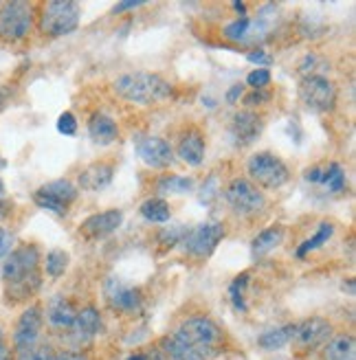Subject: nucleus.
Segmentation results:
<instances>
[{
	"label": "nucleus",
	"mask_w": 356,
	"mask_h": 360,
	"mask_svg": "<svg viewBox=\"0 0 356 360\" xmlns=\"http://www.w3.org/2000/svg\"><path fill=\"white\" fill-rule=\"evenodd\" d=\"M281 242H284V229L271 226V229H264L262 233H258L251 244V250L255 257H264V255H269L271 250H275Z\"/></svg>",
	"instance_id": "24"
},
{
	"label": "nucleus",
	"mask_w": 356,
	"mask_h": 360,
	"mask_svg": "<svg viewBox=\"0 0 356 360\" xmlns=\"http://www.w3.org/2000/svg\"><path fill=\"white\" fill-rule=\"evenodd\" d=\"M205 150L207 148H205L203 134L198 130H191L181 139V143H178V158L191 167H198L205 160Z\"/></svg>",
	"instance_id": "21"
},
{
	"label": "nucleus",
	"mask_w": 356,
	"mask_h": 360,
	"mask_svg": "<svg viewBox=\"0 0 356 360\" xmlns=\"http://www.w3.org/2000/svg\"><path fill=\"white\" fill-rule=\"evenodd\" d=\"M178 340H183L187 347H191L196 354H201L205 360L211 356H216L222 345V330L218 328V323H213L207 316H191L185 323H181V328L174 332Z\"/></svg>",
	"instance_id": "3"
},
{
	"label": "nucleus",
	"mask_w": 356,
	"mask_h": 360,
	"mask_svg": "<svg viewBox=\"0 0 356 360\" xmlns=\"http://www.w3.org/2000/svg\"><path fill=\"white\" fill-rule=\"evenodd\" d=\"M103 297H106V303L110 305V310L119 314H139L144 310V295H141V290L132 283L123 281L121 277L110 275L106 279Z\"/></svg>",
	"instance_id": "9"
},
{
	"label": "nucleus",
	"mask_w": 356,
	"mask_h": 360,
	"mask_svg": "<svg viewBox=\"0 0 356 360\" xmlns=\"http://www.w3.org/2000/svg\"><path fill=\"white\" fill-rule=\"evenodd\" d=\"M53 360H91V358L82 352H62V354L53 356Z\"/></svg>",
	"instance_id": "45"
},
{
	"label": "nucleus",
	"mask_w": 356,
	"mask_h": 360,
	"mask_svg": "<svg viewBox=\"0 0 356 360\" xmlns=\"http://www.w3.org/2000/svg\"><path fill=\"white\" fill-rule=\"evenodd\" d=\"M141 5H146L144 0H126V3L115 5L113 13H123V11H128V9H136V7H141Z\"/></svg>",
	"instance_id": "44"
},
{
	"label": "nucleus",
	"mask_w": 356,
	"mask_h": 360,
	"mask_svg": "<svg viewBox=\"0 0 356 360\" xmlns=\"http://www.w3.org/2000/svg\"><path fill=\"white\" fill-rule=\"evenodd\" d=\"M336 86L324 77H304L299 84V99L312 112H330L336 105Z\"/></svg>",
	"instance_id": "11"
},
{
	"label": "nucleus",
	"mask_w": 356,
	"mask_h": 360,
	"mask_svg": "<svg viewBox=\"0 0 356 360\" xmlns=\"http://www.w3.org/2000/svg\"><path fill=\"white\" fill-rule=\"evenodd\" d=\"M75 316H77V308L64 295L53 297L46 305V321L53 330H70Z\"/></svg>",
	"instance_id": "18"
},
{
	"label": "nucleus",
	"mask_w": 356,
	"mask_h": 360,
	"mask_svg": "<svg viewBox=\"0 0 356 360\" xmlns=\"http://www.w3.org/2000/svg\"><path fill=\"white\" fill-rule=\"evenodd\" d=\"M3 281L5 295L11 303H20L31 299L40 290V250L33 244H25L11 250L3 259Z\"/></svg>",
	"instance_id": "1"
},
{
	"label": "nucleus",
	"mask_w": 356,
	"mask_h": 360,
	"mask_svg": "<svg viewBox=\"0 0 356 360\" xmlns=\"http://www.w3.org/2000/svg\"><path fill=\"white\" fill-rule=\"evenodd\" d=\"M7 167V160L5 158H0V169H5Z\"/></svg>",
	"instance_id": "50"
},
{
	"label": "nucleus",
	"mask_w": 356,
	"mask_h": 360,
	"mask_svg": "<svg viewBox=\"0 0 356 360\" xmlns=\"http://www.w3.org/2000/svg\"><path fill=\"white\" fill-rule=\"evenodd\" d=\"M322 174H324L322 167H310L306 172V180H308V183H314V185H322Z\"/></svg>",
	"instance_id": "46"
},
{
	"label": "nucleus",
	"mask_w": 356,
	"mask_h": 360,
	"mask_svg": "<svg viewBox=\"0 0 356 360\" xmlns=\"http://www.w3.org/2000/svg\"><path fill=\"white\" fill-rule=\"evenodd\" d=\"M88 134H91L93 143H97V146H110V143L119 139V125L115 123L113 117L95 112L91 121H88Z\"/></svg>",
	"instance_id": "20"
},
{
	"label": "nucleus",
	"mask_w": 356,
	"mask_h": 360,
	"mask_svg": "<svg viewBox=\"0 0 356 360\" xmlns=\"http://www.w3.org/2000/svg\"><path fill=\"white\" fill-rule=\"evenodd\" d=\"M322 185H326L332 193H339L345 189L348 180H345V172L339 163H330L324 174H322Z\"/></svg>",
	"instance_id": "30"
},
{
	"label": "nucleus",
	"mask_w": 356,
	"mask_h": 360,
	"mask_svg": "<svg viewBox=\"0 0 356 360\" xmlns=\"http://www.w3.org/2000/svg\"><path fill=\"white\" fill-rule=\"evenodd\" d=\"M3 343H7V340H5V334H3V330H0V345H3Z\"/></svg>",
	"instance_id": "51"
},
{
	"label": "nucleus",
	"mask_w": 356,
	"mask_h": 360,
	"mask_svg": "<svg viewBox=\"0 0 356 360\" xmlns=\"http://www.w3.org/2000/svg\"><path fill=\"white\" fill-rule=\"evenodd\" d=\"M11 246H13V236L7 229H0V259H5L11 253Z\"/></svg>",
	"instance_id": "40"
},
{
	"label": "nucleus",
	"mask_w": 356,
	"mask_h": 360,
	"mask_svg": "<svg viewBox=\"0 0 356 360\" xmlns=\"http://www.w3.org/2000/svg\"><path fill=\"white\" fill-rule=\"evenodd\" d=\"M246 285H248V273H242L234 283L229 285V299L238 312H246V295H244Z\"/></svg>",
	"instance_id": "32"
},
{
	"label": "nucleus",
	"mask_w": 356,
	"mask_h": 360,
	"mask_svg": "<svg viewBox=\"0 0 356 360\" xmlns=\"http://www.w3.org/2000/svg\"><path fill=\"white\" fill-rule=\"evenodd\" d=\"M234 9L240 13V18H246V5L244 3H234Z\"/></svg>",
	"instance_id": "49"
},
{
	"label": "nucleus",
	"mask_w": 356,
	"mask_h": 360,
	"mask_svg": "<svg viewBox=\"0 0 356 360\" xmlns=\"http://www.w3.org/2000/svg\"><path fill=\"white\" fill-rule=\"evenodd\" d=\"M128 360H163L158 349H148V352H136Z\"/></svg>",
	"instance_id": "43"
},
{
	"label": "nucleus",
	"mask_w": 356,
	"mask_h": 360,
	"mask_svg": "<svg viewBox=\"0 0 356 360\" xmlns=\"http://www.w3.org/2000/svg\"><path fill=\"white\" fill-rule=\"evenodd\" d=\"M293 334H295V323L284 328H273L258 338V345L266 352H277L281 347H286L288 343H293Z\"/></svg>",
	"instance_id": "23"
},
{
	"label": "nucleus",
	"mask_w": 356,
	"mask_h": 360,
	"mask_svg": "<svg viewBox=\"0 0 356 360\" xmlns=\"http://www.w3.org/2000/svg\"><path fill=\"white\" fill-rule=\"evenodd\" d=\"M77 200V187L70 180H51L33 193V202L44 211L56 215H66L68 207Z\"/></svg>",
	"instance_id": "10"
},
{
	"label": "nucleus",
	"mask_w": 356,
	"mask_h": 360,
	"mask_svg": "<svg viewBox=\"0 0 356 360\" xmlns=\"http://www.w3.org/2000/svg\"><path fill=\"white\" fill-rule=\"evenodd\" d=\"M185 233H187V226H170V229H163L161 236H158V242H161L163 248H174L176 244L183 242Z\"/></svg>",
	"instance_id": "34"
},
{
	"label": "nucleus",
	"mask_w": 356,
	"mask_h": 360,
	"mask_svg": "<svg viewBox=\"0 0 356 360\" xmlns=\"http://www.w3.org/2000/svg\"><path fill=\"white\" fill-rule=\"evenodd\" d=\"M58 132L64 136H75L77 134V119L73 112H62L58 117Z\"/></svg>",
	"instance_id": "37"
},
{
	"label": "nucleus",
	"mask_w": 356,
	"mask_h": 360,
	"mask_svg": "<svg viewBox=\"0 0 356 360\" xmlns=\"http://www.w3.org/2000/svg\"><path fill=\"white\" fill-rule=\"evenodd\" d=\"M264 130V119L253 110L236 112L229 123V136L234 141L236 148H248L260 139Z\"/></svg>",
	"instance_id": "14"
},
{
	"label": "nucleus",
	"mask_w": 356,
	"mask_h": 360,
	"mask_svg": "<svg viewBox=\"0 0 356 360\" xmlns=\"http://www.w3.org/2000/svg\"><path fill=\"white\" fill-rule=\"evenodd\" d=\"M80 5L73 0H51L40 13V31L49 38H64L80 27Z\"/></svg>",
	"instance_id": "4"
},
{
	"label": "nucleus",
	"mask_w": 356,
	"mask_h": 360,
	"mask_svg": "<svg viewBox=\"0 0 356 360\" xmlns=\"http://www.w3.org/2000/svg\"><path fill=\"white\" fill-rule=\"evenodd\" d=\"M324 360H356L354 336L339 334V336L330 338L324 345Z\"/></svg>",
	"instance_id": "22"
},
{
	"label": "nucleus",
	"mask_w": 356,
	"mask_h": 360,
	"mask_svg": "<svg viewBox=\"0 0 356 360\" xmlns=\"http://www.w3.org/2000/svg\"><path fill=\"white\" fill-rule=\"evenodd\" d=\"M113 90L126 101L139 105L161 103L174 95V86L156 73H126L113 82Z\"/></svg>",
	"instance_id": "2"
},
{
	"label": "nucleus",
	"mask_w": 356,
	"mask_h": 360,
	"mask_svg": "<svg viewBox=\"0 0 356 360\" xmlns=\"http://www.w3.org/2000/svg\"><path fill=\"white\" fill-rule=\"evenodd\" d=\"M42 326H44V312L42 305L33 303L20 314L13 330V349L20 354L25 349H31L33 345L40 343V334H42Z\"/></svg>",
	"instance_id": "12"
},
{
	"label": "nucleus",
	"mask_w": 356,
	"mask_h": 360,
	"mask_svg": "<svg viewBox=\"0 0 356 360\" xmlns=\"http://www.w3.org/2000/svg\"><path fill=\"white\" fill-rule=\"evenodd\" d=\"M115 165L113 163H93L80 174V187L86 191H101L113 185Z\"/></svg>",
	"instance_id": "19"
},
{
	"label": "nucleus",
	"mask_w": 356,
	"mask_h": 360,
	"mask_svg": "<svg viewBox=\"0 0 356 360\" xmlns=\"http://www.w3.org/2000/svg\"><path fill=\"white\" fill-rule=\"evenodd\" d=\"M332 233H334V226H332L330 222H322V224H319V229H317L314 236L308 238L304 244H301V246L297 248V257L301 259V257H306L308 253H312V250L322 248V246L332 238Z\"/></svg>",
	"instance_id": "27"
},
{
	"label": "nucleus",
	"mask_w": 356,
	"mask_h": 360,
	"mask_svg": "<svg viewBox=\"0 0 356 360\" xmlns=\"http://www.w3.org/2000/svg\"><path fill=\"white\" fill-rule=\"evenodd\" d=\"M53 356H56V352L51 349V345L38 343V345H33L31 349L20 352V358H18V360H53Z\"/></svg>",
	"instance_id": "35"
},
{
	"label": "nucleus",
	"mask_w": 356,
	"mask_h": 360,
	"mask_svg": "<svg viewBox=\"0 0 356 360\" xmlns=\"http://www.w3.org/2000/svg\"><path fill=\"white\" fill-rule=\"evenodd\" d=\"M9 99H11V88L9 86H0V112L7 108Z\"/></svg>",
	"instance_id": "47"
},
{
	"label": "nucleus",
	"mask_w": 356,
	"mask_h": 360,
	"mask_svg": "<svg viewBox=\"0 0 356 360\" xmlns=\"http://www.w3.org/2000/svg\"><path fill=\"white\" fill-rule=\"evenodd\" d=\"M33 29V7L29 3H5L0 9V40L20 42Z\"/></svg>",
	"instance_id": "6"
},
{
	"label": "nucleus",
	"mask_w": 356,
	"mask_h": 360,
	"mask_svg": "<svg viewBox=\"0 0 356 360\" xmlns=\"http://www.w3.org/2000/svg\"><path fill=\"white\" fill-rule=\"evenodd\" d=\"M156 189L163 193H189L193 189V178L189 176H163L158 178Z\"/></svg>",
	"instance_id": "29"
},
{
	"label": "nucleus",
	"mask_w": 356,
	"mask_h": 360,
	"mask_svg": "<svg viewBox=\"0 0 356 360\" xmlns=\"http://www.w3.org/2000/svg\"><path fill=\"white\" fill-rule=\"evenodd\" d=\"M279 360H284V358H279Z\"/></svg>",
	"instance_id": "53"
},
{
	"label": "nucleus",
	"mask_w": 356,
	"mask_h": 360,
	"mask_svg": "<svg viewBox=\"0 0 356 360\" xmlns=\"http://www.w3.org/2000/svg\"><path fill=\"white\" fill-rule=\"evenodd\" d=\"M271 95L266 93V90H253L251 95H246L244 97V103L246 105H262V103H266V99H269Z\"/></svg>",
	"instance_id": "41"
},
{
	"label": "nucleus",
	"mask_w": 356,
	"mask_h": 360,
	"mask_svg": "<svg viewBox=\"0 0 356 360\" xmlns=\"http://www.w3.org/2000/svg\"><path fill=\"white\" fill-rule=\"evenodd\" d=\"M224 233L227 231L220 222H203L193 229H187L181 244L187 255H191L196 259H207L222 242Z\"/></svg>",
	"instance_id": "8"
},
{
	"label": "nucleus",
	"mask_w": 356,
	"mask_h": 360,
	"mask_svg": "<svg viewBox=\"0 0 356 360\" xmlns=\"http://www.w3.org/2000/svg\"><path fill=\"white\" fill-rule=\"evenodd\" d=\"M136 154L148 167L165 169L174 163V150L165 139L158 136H141L136 139Z\"/></svg>",
	"instance_id": "15"
},
{
	"label": "nucleus",
	"mask_w": 356,
	"mask_h": 360,
	"mask_svg": "<svg viewBox=\"0 0 356 360\" xmlns=\"http://www.w3.org/2000/svg\"><path fill=\"white\" fill-rule=\"evenodd\" d=\"M161 354H165L170 360H205L201 354H196L191 347H187L183 340H178L174 334L165 336L161 340Z\"/></svg>",
	"instance_id": "25"
},
{
	"label": "nucleus",
	"mask_w": 356,
	"mask_h": 360,
	"mask_svg": "<svg viewBox=\"0 0 356 360\" xmlns=\"http://www.w3.org/2000/svg\"><path fill=\"white\" fill-rule=\"evenodd\" d=\"M244 95V84H234V86H231L229 90H227V103H231V105H234V103H238L240 101V97Z\"/></svg>",
	"instance_id": "42"
},
{
	"label": "nucleus",
	"mask_w": 356,
	"mask_h": 360,
	"mask_svg": "<svg viewBox=\"0 0 356 360\" xmlns=\"http://www.w3.org/2000/svg\"><path fill=\"white\" fill-rule=\"evenodd\" d=\"M123 224V211L119 209H110V211H101L95 213L91 218H86L80 226V236H84L86 240H103L113 236L115 231H119V226Z\"/></svg>",
	"instance_id": "16"
},
{
	"label": "nucleus",
	"mask_w": 356,
	"mask_h": 360,
	"mask_svg": "<svg viewBox=\"0 0 356 360\" xmlns=\"http://www.w3.org/2000/svg\"><path fill=\"white\" fill-rule=\"evenodd\" d=\"M5 191V183H3V180H0V193H3Z\"/></svg>",
	"instance_id": "52"
},
{
	"label": "nucleus",
	"mask_w": 356,
	"mask_h": 360,
	"mask_svg": "<svg viewBox=\"0 0 356 360\" xmlns=\"http://www.w3.org/2000/svg\"><path fill=\"white\" fill-rule=\"evenodd\" d=\"M246 84L251 86L253 90H264L266 86L271 84L269 68H255V70H251V73L246 75Z\"/></svg>",
	"instance_id": "36"
},
{
	"label": "nucleus",
	"mask_w": 356,
	"mask_h": 360,
	"mask_svg": "<svg viewBox=\"0 0 356 360\" xmlns=\"http://www.w3.org/2000/svg\"><path fill=\"white\" fill-rule=\"evenodd\" d=\"M101 328H103V321H101L99 310L93 308V305H88V308L77 310V316L68 332L73 336L75 343H88V340H93L101 332Z\"/></svg>",
	"instance_id": "17"
},
{
	"label": "nucleus",
	"mask_w": 356,
	"mask_h": 360,
	"mask_svg": "<svg viewBox=\"0 0 356 360\" xmlns=\"http://www.w3.org/2000/svg\"><path fill=\"white\" fill-rule=\"evenodd\" d=\"M0 360H13V352L9 349V345H7V343L0 345Z\"/></svg>",
	"instance_id": "48"
},
{
	"label": "nucleus",
	"mask_w": 356,
	"mask_h": 360,
	"mask_svg": "<svg viewBox=\"0 0 356 360\" xmlns=\"http://www.w3.org/2000/svg\"><path fill=\"white\" fill-rule=\"evenodd\" d=\"M246 172L255 183L264 189H279L281 185L288 183V167L286 163L271 154V152H258L248 158Z\"/></svg>",
	"instance_id": "5"
},
{
	"label": "nucleus",
	"mask_w": 356,
	"mask_h": 360,
	"mask_svg": "<svg viewBox=\"0 0 356 360\" xmlns=\"http://www.w3.org/2000/svg\"><path fill=\"white\" fill-rule=\"evenodd\" d=\"M246 60H248V62H253V64H258V66H269V64L273 62V58H271L264 49H255V51H251V53H246Z\"/></svg>",
	"instance_id": "39"
},
{
	"label": "nucleus",
	"mask_w": 356,
	"mask_h": 360,
	"mask_svg": "<svg viewBox=\"0 0 356 360\" xmlns=\"http://www.w3.org/2000/svg\"><path fill=\"white\" fill-rule=\"evenodd\" d=\"M68 268V253L66 250H51V253L46 255V275L51 279H60Z\"/></svg>",
	"instance_id": "31"
},
{
	"label": "nucleus",
	"mask_w": 356,
	"mask_h": 360,
	"mask_svg": "<svg viewBox=\"0 0 356 360\" xmlns=\"http://www.w3.org/2000/svg\"><path fill=\"white\" fill-rule=\"evenodd\" d=\"M248 25H251V18H238L236 22H231V25H227L224 27V31H222V35L227 40H231V42H244L246 40V33H248Z\"/></svg>",
	"instance_id": "33"
},
{
	"label": "nucleus",
	"mask_w": 356,
	"mask_h": 360,
	"mask_svg": "<svg viewBox=\"0 0 356 360\" xmlns=\"http://www.w3.org/2000/svg\"><path fill=\"white\" fill-rule=\"evenodd\" d=\"M224 198H227V205L231 207V211H234L236 215H242V218L258 215L266 207L264 193L244 178L231 180L229 187L224 189Z\"/></svg>",
	"instance_id": "7"
},
{
	"label": "nucleus",
	"mask_w": 356,
	"mask_h": 360,
	"mask_svg": "<svg viewBox=\"0 0 356 360\" xmlns=\"http://www.w3.org/2000/svg\"><path fill=\"white\" fill-rule=\"evenodd\" d=\"M220 191H218V178L216 176H209L205 183H203V191H201V202L203 205H207V202H211L213 198H216Z\"/></svg>",
	"instance_id": "38"
},
{
	"label": "nucleus",
	"mask_w": 356,
	"mask_h": 360,
	"mask_svg": "<svg viewBox=\"0 0 356 360\" xmlns=\"http://www.w3.org/2000/svg\"><path fill=\"white\" fill-rule=\"evenodd\" d=\"M326 70H330V62L317 53H306L299 62V73L301 77H324Z\"/></svg>",
	"instance_id": "28"
},
{
	"label": "nucleus",
	"mask_w": 356,
	"mask_h": 360,
	"mask_svg": "<svg viewBox=\"0 0 356 360\" xmlns=\"http://www.w3.org/2000/svg\"><path fill=\"white\" fill-rule=\"evenodd\" d=\"M139 211L148 222H154V224H165L172 218L170 205L163 200V198H150V200H146L139 207Z\"/></svg>",
	"instance_id": "26"
},
{
	"label": "nucleus",
	"mask_w": 356,
	"mask_h": 360,
	"mask_svg": "<svg viewBox=\"0 0 356 360\" xmlns=\"http://www.w3.org/2000/svg\"><path fill=\"white\" fill-rule=\"evenodd\" d=\"M332 336V323L322 319V316H310L301 323H295V334H293V343L304 349L312 352L317 347H324Z\"/></svg>",
	"instance_id": "13"
}]
</instances>
